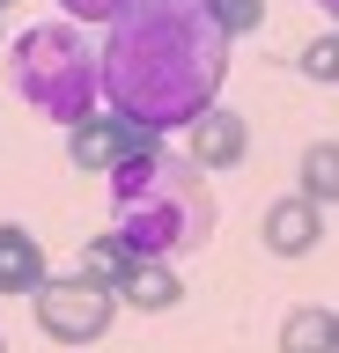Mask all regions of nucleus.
<instances>
[{
    "label": "nucleus",
    "mask_w": 339,
    "mask_h": 353,
    "mask_svg": "<svg viewBox=\"0 0 339 353\" xmlns=\"http://www.w3.org/2000/svg\"><path fill=\"white\" fill-rule=\"evenodd\" d=\"M229 30L214 0H140L133 15L111 22L104 44V103L148 132L192 125L222 103L229 81Z\"/></svg>",
    "instance_id": "nucleus-1"
},
{
    "label": "nucleus",
    "mask_w": 339,
    "mask_h": 353,
    "mask_svg": "<svg viewBox=\"0 0 339 353\" xmlns=\"http://www.w3.org/2000/svg\"><path fill=\"white\" fill-rule=\"evenodd\" d=\"M111 236L140 265H177L214 236V192L184 154L140 148L111 170Z\"/></svg>",
    "instance_id": "nucleus-2"
},
{
    "label": "nucleus",
    "mask_w": 339,
    "mask_h": 353,
    "mask_svg": "<svg viewBox=\"0 0 339 353\" xmlns=\"http://www.w3.org/2000/svg\"><path fill=\"white\" fill-rule=\"evenodd\" d=\"M8 74H15V96L37 118H52V125H81L104 103V52L81 37V22H37V30H23L15 52H8Z\"/></svg>",
    "instance_id": "nucleus-3"
},
{
    "label": "nucleus",
    "mask_w": 339,
    "mask_h": 353,
    "mask_svg": "<svg viewBox=\"0 0 339 353\" xmlns=\"http://www.w3.org/2000/svg\"><path fill=\"white\" fill-rule=\"evenodd\" d=\"M30 309H37V331H45V339H59V346H96V339L111 331L118 294L74 272V280H45L30 294Z\"/></svg>",
    "instance_id": "nucleus-4"
},
{
    "label": "nucleus",
    "mask_w": 339,
    "mask_h": 353,
    "mask_svg": "<svg viewBox=\"0 0 339 353\" xmlns=\"http://www.w3.org/2000/svg\"><path fill=\"white\" fill-rule=\"evenodd\" d=\"M140 148H155V132L133 125V118H118V110H96V118H81V125H67V154H74V170H104L111 176L126 154Z\"/></svg>",
    "instance_id": "nucleus-5"
},
{
    "label": "nucleus",
    "mask_w": 339,
    "mask_h": 353,
    "mask_svg": "<svg viewBox=\"0 0 339 353\" xmlns=\"http://www.w3.org/2000/svg\"><path fill=\"white\" fill-rule=\"evenodd\" d=\"M244 154H251V125L236 110L214 103V110H200V118L184 125V162H192V170H236Z\"/></svg>",
    "instance_id": "nucleus-6"
},
{
    "label": "nucleus",
    "mask_w": 339,
    "mask_h": 353,
    "mask_svg": "<svg viewBox=\"0 0 339 353\" xmlns=\"http://www.w3.org/2000/svg\"><path fill=\"white\" fill-rule=\"evenodd\" d=\"M325 206H310L302 192H288V199H273L266 206V221H258V236H266V250L273 258H310L317 250V236H325Z\"/></svg>",
    "instance_id": "nucleus-7"
},
{
    "label": "nucleus",
    "mask_w": 339,
    "mask_h": 353,
    "mask_svg": "<svg viewBox=\"0 0 339 353\" xmlns=\"http://www.w3.org/2000/svg\"><path fill=\"white\" fill-rule=\"evenodd\" d=\"M45 287V243L23 221H0V294H37Z\"/></svg>",
    "instance_id": "nucleus-8"
},
{
    "label": "nucleus",
    "mask_w": 339,
    "mask_h": 353,
    "mask_svg": "<svg viewBox=\"0 0 339 353\" xmlns=\"http://www.w3.org/2000/svg\"><path fill=\"white\" fill-rule=\"evenodd\" d=\"M118 302L148 309V316L177 309V302H184V280H177V265H133V272H126V287H118Z\"/></svg>",
    "instance_id": "nucleus-9"
},
{
    "label": "nucleus",
    "mask_w": 339,
    "mask_h": 353,
    "mask_svg": "<svg viewBox=\"0 0 339 353\" xmlns=\"http://www.w3.org/2000/svg\"><path fill=\"white\" fill-rule=\"evenodd\" d=\"M302 184H295V192L310 199V206H339V140H310V148H302Z\"/></svg>",
    "instance_id": "nucleus-10"
},
{
    "label": "nucleus",
    "mask_w": 339,
    "mask_h": 353,
    "mask_svg": "<svg viewBox=\"0 0 339 353\" xmlns=\"http://www.w3.org/2000/svg\"><path fill=\"white\" fill-rule=\"evenodd\" d=\"M280 353H339L332 309H288L280 316Z\"/></svg>",
    "instance_id": "nucleus-11"
},
{
    "label": "nucleus",
    "mask_w": 339,
    "mask_h": 353,
    "mask_svg": "<svg viewBox=\"0 0 339 353\" xmlns=\"http://www.w3.org/2000/svg\"><path fill=\"white\" fill-rule=\"evenodd\" d=\"M133 250H126V243H118V236H89V243H81V280H96V287H111V294H118V287H126V272H133Z\"/></svg>",
    "instance_id": "nucleus-12"
},
{
    "label": "nucleus",
    "mask_w": 339,
    "mask_h": 353,
    "mask_svg": "<svg viewBox=\"0 0 339 353\" xmlns=\"http://www.w3.org/2000/svg\"><path fill=\"white\" fill-rule=\"evenodd\" d=\"M295 74H302V81H325V88H339V30H325V37H310V44H302Z\"/></svg>",
    "instance_id": "nucleus-13"
},
{
    "label": "nucleus",
    "mask_w": 339,
    "mask_h": 353,
    "mask_svg": "<svg viewBox=\"0 0 339 353\" xmlns=\"http://www.w3.org/2000/svg\"><path fill=\"white\" fill-rule=\"evenodd\" d=\"M214 15H222L229 37H251V30L266 22V0H214Z\"/></svg>",
    "instance_id": "nucleus-14"
},
{
    "label": "nucleus",
    "mask_w": 339,
    "mask_h": 353,
    "mask_svg": "<svg viewBox=\"0 0 339 353\" xmlns=\"http://www.w3.org/2000/svg\"><path fill=\"white\" fill-rule=\"evenodd\" d=\"M59 8H67V22H104V30H111L118 15H133L140 0H59Z\"/></svg>",
    "instance_id": "nucleus-15"
},
{
    "label": "nucleus",
    "mask_w": 339,
    "mask_h": 353,
    "mask_svg": "<svg viewBox=\"0 0 339 353\" xmlns=\"http://www.w3.org/2000/svg\"><path fill=\"white\" fill-rule=\"evenodd\" d=\"M317 8H325V15H332V22H339V0H317Z\"/></svg>",
    "instance_id": "nucleus-16"
},
{
    "label": "nucleus",
    "mask_w": 339,
    "mask_h": 353,
    "mask_svg": "<svg viewBox=\"0 0 339 353\" xmlns=\"http://www.w3.org/2000/svg\"><path fill=\"white\" fill-rule=\"evenodd\" d=\"M332 339H339V309H332Z\"/></svg>",
    "instance_id": "nucleus-17"
},
{
    "label": "nucleus",
    "mask_w": 339,
    "mask_h": 353,
    "mask_svg": "<svg viewBox=\"0 0 339 353\" xmlns=\"http://www.w3.org/2000/svg\"><path fill=\"white\" fill-rule=\"evenodd\" d=\"M0 353H8V339H0Z\"/></svg>",
    "instance_id": "nucleus-18"
},
{
    "label": "nucleus",
    "mask_w": 339,
    "mask_h": 353,
    "mask_svg": "<svg viewBox=\"0 0 339 353\" xmlns=\"http://www.w3.org/2000/svg\"><path fill=\"white\" fill-rule=\"evenodd\" d=\"M0 8H8V0H0Z\"/></svg>",
    "instance_id": "nucleus-19"
}]
</instances>
